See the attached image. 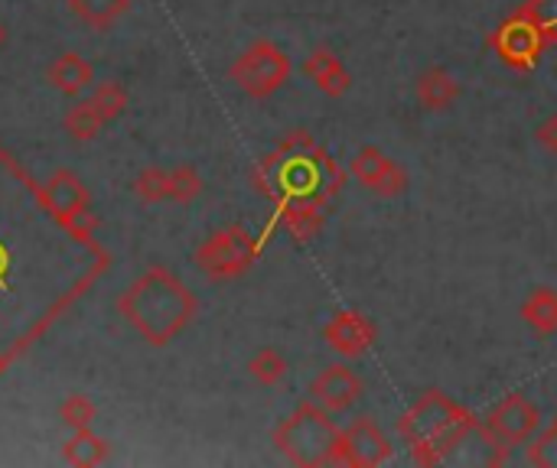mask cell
Listing matches in <instances>:
<instances>
[{
    "label": "cell",
    "mask_w": 557,
    "mask_h": 468,
    "mask_svg": "<svg viewBox=\"0 0 557 468\" xmlns=\"http://www.w3.org/2000/svg\"><path fill=\"white\" fill-rule=\"evenodd\" d=\"M228 75L245 94L261 101V98L277 94L290 81V55L277 42L258 39L235 59Z\"/></svg>",
    "instance_id": "5"
},
{
    "label": "cell",
    "mask_w": 557,
    "mask_h": 468,
    "mask_svg": "<svg viewBox=\"0 0 557 468\" xmlns=\"http://www.w3.org/2000/svg\"><path fill=\"white\" fill-rule=\"evenodd\" d=\"M535 140H539L542 150H548L552 156H557V114L545 117V121L535 127Z\"/></svg>",
    "instance_id": "28"
},
{
    "label": "cell",
    "mask_w": 557,
    "mask_h": 468,
    "mask_svg": "<svg viewBox=\"0 0 557 468\" xmlns=\"http://www.w3.org/2000/svg\"><path fill=\"white\" fill-rule=\"evenodd\" d=\"M362 394H366V384L349 365H330L310 384V401L330 414H343V410L356 407L362 401Z\"/></svg>",
    "instance_id": "12"
},
{
    "label": "cell",
    "mask_w": 557,
    "mask_h": 468,
    "mask_svg": "<svg viewBox=\"0 0 557 468\" xmlns=\"http://www.w3.org/2000/svg\"><path fill=\"white\" fill-rule=\"evenodd\" d=\"M140 300H144V309L140 316L134 319H144L147 313H160V322H157V345H163L166 339H173L193 316H196V300L189 296V290L173 280L166 270H153L140 280Z\"/></svg>",
    "instance_id": "6"
},
{
    "label": "cell",
    "mask_w": 557,
    "mask_h": 468,
    "mask_svg": "<svg viewBox=\"0 0 557 468\" xmlns=\"http://www.w3.org/2000/svg\"><path fill=\"white\" fill-rule=\"evenodd\" d=\"M522 319L532 332L542 339H552L557 332V293L548 287L532 290V296L522 303Z\"/></svg>",
    "instance_id": "16"
},
{
    "label": "cell",
    "mask_w": 557,
    "mask_h": 468,
    "mask_svg": "<svg viewBox=\"0 0 557 468\" xmlns=\"http://www.w3.org/2000/svg\"><path fill=\"white\" fill-rule=\"evenodd\" d=\"M483 430L506 450L529 446L542 430V410L525 394H506L486 417Z\"/></svg>",
    "instance_id": "9"
},
{
    "label": "cell",
    "mask_w": 557,
    "mask_h": 468,
    "mask_svg": "<svg viewBox=\"0 0 557 468\" xmlns=\"http://www.w3.org/2000/svg\"><path fill=\"white\" fill-rule=\"evenodd\" d=\"M274 218L268 222L264 228V238H258V244L264 248V241L271 238L274 228H284L287 238L294 244H310L323 228H326V208L323 205H310V202H284V205H274Z\"/></svg>",
    "instance_id": "13"
},
{
    "label": "cell",
    "mask_w": 557,
    "mask_h": 468,
    "mask_svg": "<svg viewBox=\"0 0 557 468\" xmlns=\"http://www.w3.org/2000/svg\"><path fill=\"white\" fill-rule=\"evenodd\" d=\"M59 414H62V423H69L75 433H82L95 420V404L88 397H82V394H72V397H65V404H62Z\"/></svg>",
    "instance_id": "25"
},
{
    "label": "cell",
    "mask_w": 557,
    "mask_h": 468,
    "mask_svg": "<svg viewBox=\"0 0 557 468\" xmlns=\"http://www.w3.org/2000/svg\"><path fill=\"white\" fill-rule=\"evenodd\" d=\"M199 192H202V179H199L196 169L180 166V169L170 173V199L173 202H193Z\"/></svg>",
    "instance_id": "26"
},
{
    "label": "cell",
    "mask_w": 557,
    "mask_h": 468,
    "mask_svg": "<svg viewBox=\"0 0 557 468\" xmlns=\"http://www.w3.org/2000/svg\"><path fill=\"white\" fill-rule=\"evenodd\" d=\"M7 39V29H3V23H0V42Z\"/></svg>",
    "instance_id": "29"
},
{
    "label": "cell",
    "mask_w": 557,
    "mask_h": 468,
    "mask_svg": "<svg viewBox=\"0 0 557 468\" xmlns=\"http://www.w3.org/2000/svg\"><path fill=\"white\" fill-rule=\"evenodd\" d=\"M49 78H52V85H55L59 91L75 94V91H82V88L91 81V65H88L82 55L65 52V55L49 68Z\"/></svg>",
    "instance_id": "17"
},
{
    "label": "cell",
    "mask_w": 557,
    "mask_h": 468,
    "mask_svg": "<svg viewBox=\"0 0 557 468\" xmlns=\"http://www.w3.org/2000/svg\"><path fill=\"white\" fill-rule=\"evenodd\" d=\"M480 430V420L463 404L450 401L444 391H424L395 423L398 440L408 446L414 466H441L450 459L467 437Z\"/></svg>",
    "instance_id": "2"
},
{
    "label": "cell",
    "mask_w": 557,
    "mask_h": 468,
    "mask_svg": "<svg viewBox=\"0 0 557 468\" xmlns=\"http://www.w3.org/2000/svg\"><path fill=\"white\" fill-rule=\"evenodd\" d=\"M522 10L539 23V29L545 33L548 46L557 49V0H525Z\"/></svg>",
    "instance_id": "23"
},
{
    "label": "cell",
    "mask_w": 557,
    "mask_h": 468,
    "mask_svg": "<svg viewBox=\"0 0 557 468\" xmlns=\"http://www.w3.org/2000/svg\"><path fill=\"white\" fill-rule=\"evenodd\" d=\"M101 124H104V117H101V111L95 107V101L78 104V107H72V111L65 114V130H69L75 140H91V137L101 130Z\"/></svg>",
    "instance_id": "20"
},
{
    "label": "cell",
    "mask_w": 557,
    "mask_h": 468,
    "mask_svg": "<svg viewBox=\"0 0 557 468\" xmlns=\"http://www.w3.org/2000/svg\"><path fill=\"white\" fill-rule=\"evenodd\" d=\"M486 46L493 49V55L506 68H512L519 75H529V72L539 68V62H542V55L548 49V39L539 29V23L522 7H516L496 29H490Z\"/></svg>",
    "instance_id": "4"
},
{
    "label": "cell",
    "mask_w": 557,
    "mask_h": 468,
    "mask_svg": "<svg viewBox=\"0 0 557 468\" xmlns=\"http://www.w3.org/2000/svg\"><path fill=\"white\" fill-rule=\"evenodd\" d=\"M379 339V329L369 316H362L359 309H339L333 313V319L323 326V342L346 362L362 358Z\"/></svg>",
    "instance_id": "11"
},
{
    "label": "cell",
    "mask_w": 557,
    "mask_h": 468,
    "mask_svg": "<svg viewBox=\"0 0 557 468\" xmlns=\"http://www.w3.org/2000/svg\"><path fill=\"white\" fill-rule=\"evenodd\" d=\"M336 437L339 427L330 420V410H323L313 401H304L277 430H274V446L277 453L304 468L333 466L336 453Z\"/></svg>",
    "instance_id": "3"
},
{
    "label": "cell",
    "mask_w": 557,
    "mask_h": 468,
    "mask_svg": "<svg viewBox=\"0 0 557 468\" xmlns=\"http://www.w3.org/2000/svg\"><path fill=\"white\" fill-rule=\"evenodd\" d=\"M349 173L375 195L382 199H395L408 189V173L401 163H395L385 150H379L375 143H366L352 163H349Z\"/></svg>",
    "instance_id": "10"
},
{
    "label": "cell",
    "mask_w": 557,
    "mask_h": 468,
    "mask_svg": "<svg viewBox=\"0 0 557 468\" xmlns=\"http://www.w3.org/2000/svg\"><path fill=\"white\" fill-rule=\"evenodd\" d=\"M290 365L277 349H261L251 362H248V375L261 384V388H277L287 378Z\"/></svg>",
    "instance_id": "18"
},
{
    "label": "cell",
    "mask_w": 557,
    "mask_h": 468,
    "mask_svg": "<svg viewBox=\"0 0 557 468\" xmlns=\"http://www.w3.org/2000/svg\"><path fill=\"white\" fill-rule=\"evenodd\" d=\"M392 456H395V446L372 417H359L349 427H339L333 466L379 468L392 463Z\"/></svg>",
    "instance_id": "8"
},
{
    "label": "cell",
    "mask_w": 557,
    "mask_h": 468,
    "mask_svg": "<svg viewBox=\"0 0 557 468\" xmlns=\"http://www.w3.org/2000/svg\"><path fill=\"white\" fill-rule=\"evenodd\" d=\"M258 254H261V244L242 225H232L199 244L196 264L212 280H235L258 261Z\"/></svg>",
    "instance_id": "7"
},
{
    "label": "cell",
    "mask_w": 557,
    "mask_h": 468,
    "mask_svg": "<svg viewBox=\"0 0 557 468\" xmlns=\"http://www.w3.org/2000/svg\"><path fill=\"white\" fill-rule=\"evenodd\" d=\"M346 179L349 173L333 160L330 150L313 140L310 130H290L281 147L268 153L251 173V186L274 205L310 202L326 208L343 192Z\"/></svg>",
    "instance_id": "1"
},
{
    "label": "cell",
    "mask_w": 557,
    "mask_h": 468,
    "mask_svg": "<svg viewBox=\"0 0 557 468\" xmlns=\"http://www.w3.org/2000/svg\"><path fill=\"white\" fill-rule=\"evenodd\" d=\"M127 7V0H72V10L88 20L91 26H104L114 13H121Z\"/></svg>",
    "instance_id": "22"
},
{
    "label": "cell",
    "mask_w": 557,
    "mask_h": 468,
    "mask_svg": "<svg viewBox=\"0 0 557 468\" xmlns=\"http://www.w3.org/2000/svg\"><path fill=\"white\" fill-rule=\"evenodd\" d=\"M95 107L101 111V117L104 121H114L124 107H127V94H124V88L117 85V81H104L98 91H95Z\"/></svg>",
    "instance_id": "27"
},
{
    "label": "cell",
    "mask_w": 557,
    "mask_h": 468,
    "mask_svg": "<svg viewBox=\"0 0 557 468\" xmlns=\"http://www.w3.org/2000/svg\"><path fill=\"white\" fill-rule=\"evenodd\" d=\"M304 75L317 85V91H323L326 98H343L352 88V75L343 65V59L330 49V46H317L307 62H304Z\"/></svg>",
    "instance_id": "14"
},
{
    "label": "cell",
    "mask_w": 557,
    "mask_h": 468,
    "mask_svg": "<svg viewBox=\"0 0 557 468\" xmlns=\"http://www.w3.org/2000/svg\"><path fill=\"white\" fill-rule=\"evenodd\" d=\"M108 456V443L91 437L88 430L75 433V440L65 446V463H75V466H95Z\"/></svg>",
    "instance_id": "19"
},
{
    "label": "cell",
    "mask_w": 557,
    "mask_h": 468,
    "mask_svg": "<svg viewBox=\"0 0 557 468\" xmlns=\"http://www.w3.org/2000/svg\"><path fill=\"white\" fill-rule=\"evenodd\" d=\"M134 189H137V195L144 199V202H160V199H170V173H163V169H144L140 176H137V182H134Z\"/></svg>",
    "instance_id": "24"
},
{
    "label": "cell",
    "mask_w": 557,
    "mask_h": 468,
    "mask_svg": "<svg viewBox=\"0 0 557 468\" xmlns=\"http://www.w3.org/2000/svg\"><path fill=\"white\" fill-rule=\"evenodd\" d=\"M414 94H418V104H421L424 111L441 114V111L454 107V101L460 98V85H457V78H454L444 65H431V68H424V72L418 75Z\"/></svg>",
    "instance_id": "15"
},
{
    "label": "cell",
    "mask_w": 557,
    "mask_h": 468,
    "mask_svg": "<svg viewBox=\"0 0 557 468\" xmlns=\"http://www.w3.org/2000/svg\"><path fill=\"white\" fill-rule=\"evenodd\" d=\"M525 463L535 468H557V417L548 430H542L525 450Z\"/></svg>",
    "instance_id": "21"
}]
</instances>
